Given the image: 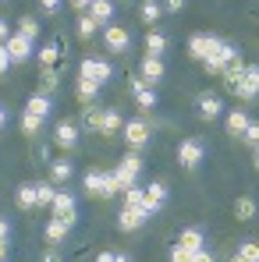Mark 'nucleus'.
Returning <instances> with one entry per match:
<instances>
[{"label":"nucleus","mask_w":259,"mask_h":262,"mask_svg":"<svg viewBox=\"0 0 259 262\" xmlns=\"http://www.w3.org/2000/svg\"><path fill=\"white\" fill-rule=\"evenodd\" d=\"M234 60H242L238 46H234V43H227V39H220V43H216L213 50H210V57H206L203 64H206V68H210L213 75H220V71H224L227 64H234Z\"/></svg>","instance_id":"obj_1"},{"label":"nucleus","mask_w":259,"mask_h":262,"mask_svg":"<svg viewBox=\"0 0 259 262\" xmlns=\"http://www.w3.org/2000/svg\"><path fill=\"white\" fill-rule=\"evenodd\" d=\"M177 160H181L185 170H195V167L206 160V142H203V138H185V142L177 145Z\"/></svg>","instance_id":"obj_2"},{"label":"nucleus","mask_w":259,"mask_h":262,"mask_svg":"<svg viewBox=\"0 0 259 262\" xmlns=\"http://www.w3.org/2000/svg\"><path fill=\"white\" fill-rule=\"evenodd\" d=\"M78 71H82V78H92L96 85H107V82L114 78V68H110V60H103V57H86Z\"/></svg>","instance_id":"obj_3"},{"label":"nucleus","mask_w":259,"mask_h":262,"mask_svg":"<svg viewBox=\"0 0 259 262\" xmlns=\"http://www.w3.org/2000/svg\"><path fill=\"white\" fill-rule=\"evenodd\" d=\"M103 46H107L110 53H128L131 50V32L125 25H107V29H103Z\"/></svg>","instance_id":"obj_4"},{"label":"nucleus","mask_w":259,"mask_h":262,"mask_svg":"<svg viewBox=\"0 0 259 262\" xmlns=\"http://www.w3.org/2000/svg\"><path fill=\"white\" fill-rule=\"evenodd\" d=\"M121 131H125V142H128L135 152H138L142 145H149V138H153L149 124H146V121H138V117H135V121H125V128H121Z\"/></svg>","instance_id":"obj_5"},{"label":"nucleus","mask_w":259,"mask_h":262,"mask_svg":"<svg viewBox=\"0 0 259 262\" xmlns=\"http://www.w3.org/2000/svg\"><path fill=\"white\" fill-rule=\"evenodd\" d=\"M114 174H117V181H121V188H131V184L138 181V174H142V156H138V152H128Z\"/></svg>","instance_id":"obj_6"},{"label":"nucleus","mask_w":259,"mask_h":262,"mask_svg":"<svg viewBox=\"0 0 259 262\" xmlns=\"http://www.w3.org/2000/svg\"><path fill=\"white\" fill-rule=\"evenodd\" d=\"M4 46H7V53H11L14 64H25V60H32V53H36V43L25 39V36H18V32H11V39Z\"/></svg>","instance_id":"obj_7"},{"label":"nucleus","mask_w":259,"mask_h":262,"mask_svg":"<svg viewBox=\"0 0 259 262\" xmlns=\"http://www.w3.org/2000/svg\"><path fill=\"white\" fill-rule=\"evenodd\" d=\"M142 195H146V199H142V206H146L153 216H156V213L167 206V184H160V181L146 184V188H142Z\"/></svg>","instance_id":"obj_8"},{"label":"nucleus","mask_w":259,"mask_h":262,"mask_svg":"<svg viewBox=\"0 0 259 262\" xmlns=\"http://www.w3.org/2000/svg\"><path fill=\"white\" fill-rule=\"evenodd\" d=\"M164 75H167V71H164V60H160V57H146V60H142V68H138V78H142L149 89L160 85V82H164Z\"/></svg>","instance_id":"obj_9"},{"label":"nucleus","mask_w":259,"mask_h":262,"mask_svg":"<svg viewBox=\"0 0 259 262\" xmlns=\"http://www.w3.org/2000/svg\"><path fill=\"white\" fill-rule=\"evenodd\" d=\"M50 209H53V216H61L64 223L75 227V195L71 191H57L53 202H50Z\"/></svg>","instance_id":"obj_10"},{"label":"nucleus","mask_w":259,"mask_h":262,"mask_svg":"<svg viewBox=\"0 0 259 262\" xmlns=\"http://www.w3.org/2000/svg\"><path fill=\"white\" fill-rule=\"evenodd\" d=\"M177 248L188 252V255L199 252V248H206V230H203V227H185L181 237H177Z\"/></svg>","instance_id":"obj_11"},{"label":"nucleus","mask_w":259,"mask_h":262,"mask_svg":"<svg viewBox=\"0 0 259 262\" xmlns=\"http://www.w3.org/2000/svg\"><path fill=\"white\" fill-rule=\"evenodd\" d=\"M149 216H153V213H149L146 206H138V209L125 206V209H121V216H117V223H121V230L128 234V230H138V227H142V223H146Z\"/></svg>","instance_id":"obj_12"},{"label":"nucleus","mask_w":259,"mask_h":262,"mask_svg":"<svg viewBox=\"0 0 259 262\" xmlns=\"http://www.w3.org/2000/svg\"><path fill=\"white\" fill-rule=\"evenodd\" d=\"M220 43L216 36H206V32H195L192 39H188V57H195V60H206L210 57V50Z\"/></svg>","instance_id":"obj_13"},{"label":"nucleus","mask_w":259,"mask_h":262,"mask_svg":"<svg viewBox=\"0 0 259 262\" xmlns=\"http://www.w3.org/2000/svg\"><path fill=\"white\" fill-rule=\"evenodd\" d=\"M256 89H259V71L256 68H242V78L234 82V92L242 99H256Z\"/></svg>","instance_id":"obj_14"},{"label":"nucleus","mask_w":259,"mask_h":262,"mask_svg":"<svg viewBox=\"0 0 259 262\" xmlns=\"http://www.w3.org/2000/svg\"><path fill=\"white\" fill-rule=\"evenodd\" d=\"M89 18L96 21V25H114V0H92L89 4Z\"/></svg>","instance_id":"obj_15"},{"label":"nucleus","mask_w":259,"mask_h":262,"mask_svg":"<svg viewBox=\"0 0 259 262\" xmlns=\"http://www.w3.org/2000/svg\"><path fill=\"white\" fill-rule=\"evenodd\" d=\"M220 114H224V99L213 96V92H203V96H199V117H203V121H213Z\"/></svg>","instance_id":"obj_16"},{"label":"nucleus","mask_w":259,"mask_h":262,"mask_svg":"<svg viewBox=\"0 0 259 262\" xmlns=\"http://www.w3.org/2000/svg\"><path fill=\"white\" fill-rule=\"evenodd\" d=\"M53 138H57V145H61V149H75V145H78V124L61 121V124L53 128Z\"/></svg>","instance_id":"obj_17"},{"label":"nucleus","mask_w":259,"mask_h":262,"mask_svg":"<svg viewBox=\"0 0 259 262\" xmlns=\"http://www.w3.org/2000/svg\"><path fill=\"white\" fill-rule=\"evenodd\" d=\"M125 128V117H121V114H117V110H103V114H99V135H117V131Z\"/></svg>","instance_id":"obj_18"},{"label":"nucleus","mask_w":259,"mask_h":262,"mask_svg":"<svg viewBox=\"0 0 259 262\" xmlns=\"http://www.w3.org/2000/svg\"><path fill=\"white\" fill-rule=\"evenodd\" d=\"M71 177H75V163L71 160H53L50 163V181L53 184H68Z\"/></svg>","instance_id":"obj_19"},{"label":"nucleus","mask_w":259,"mask_h":262,"mask_svg":"<svg viewBox=\"0 0 259 262\" xmlns=\"http://www.w3.org/2000/svg\"><path fill=\"white\" fill-rule=\"evenodd\" d=\"M50 110H53L50 96H32V99L25 103V114H32V117H39V121H46V117H50Z\"/></svg>","instance_id":"obj_20"},{"label":"nucleus","mask_w":259,"mask_h":262,"mask_svg":"<svg viewBox=\"0 0 259 262\" xmlns=\"http://www.w3.org/2000/svg\"><path fill=\"white\" fill-rule=\"evenodd\" d=\"M117 191H125V188H121V181H117L114 170L110 174H99V199H114Z\"/></svg>","instance_id":"obj_21"},{"label":"nucleus","mask_w":259,"mask_h":262,"mask_svg":"<svg viewBox=\"0 0 259 262\" xmlns=\"http://www.w3.org/2000/svg\"><path fill=\"white\" fill-rule=\"evenodd\" d=\"M68 230H71V223H64L61 216H53L50 223H46V241H53V245H57V241H64V237H68Z\"/></svg>","instance_id":"obj_22"},{"label":"nucleus","mask_w":259,"mask_h":262,"mask_svg":"<svg viewBox=\"0 0 259 262\" xmlns=\"http://www.w3.org/2000/svg\"><path fill=\"white\" fill-rule=\"evenodd\" d=\"M245 128H249V114H245V110H227V131L238 138Z\"/></svg>","instance_id":"obj_23"},{"label":"nucleus","mask_w":259,"mask_h":262,"mask_svg":"<svg viewBox=\"0 0 259 262\" xmlns=\"http://www.w3.org/2000/svg\"><path fill=\"white\" fill-rule=\"evenodd\" d=\"M164 50H167V36L164 32H149L146 36V57H164Z\"/></svg>","instance_id":"obj_24"},{"label":"nucleus","mask_w":259,"mask_h":262,"mask_svg":"<svg viewBox=\"0 0 259 262\" xmlns=\"http://www.w3.org/2000/svg\"><path fill=\"white\" fill-rule=\"evenodd\" d=\"M18 206H22V209H36V184H32V181L18 184Z\"/></svg>","instance_id":"obj_25"},{"label":"nucleus","mask_w":259,"mask_h":262,"mask_svg":"<svg viewBox=\"0 0 259 262\" xmlns=\"http://www.w3.org/2000/svg\"><path fill=\"white\" fill-rule=\"evenodd\" d=\"M138 18L142 21H156V18H164V7H160V0H142V7H138Z\"/></svg>","instance_id":"obj_26"},{"label":"nucleus","mask_w":259,"mask_h":262,"mask_svg":"<svg viewBox=\"0 0 259 262\" xmlns=\"http://www.w3.org/2000/svg\"><path fill=\"white\" fill-rule=\"evenodd\" d=\"M18 36L39 43V21H36V18H18Z\"/></svg>","instance_id":"obj_27"},{"label":"nucleus","mask_w":259,"mask_h":262,"mask_svg":"<svg viewBox=\"0 0 259 262\" xmlns=\"http://www.w3.org/2000/svg\"><path fill=\"white\" fill-rule=\"evenodd\" d=\"M99 89H103V85H96L92 78H82V75H78V99H86V103H92V99L99 96Z\"/></svg>","instance_id":"obj_28"},{"label":"nucleus","mask_w":259,"mask_h":262,"mask_svg":"<svg viewBox=\"0 0 259 262\" xmlns=\"http://www.w3.org/2000/svg\"><path fill=\"white\" fill-rule=\"evenodd\" d=\"M53 195H57L53 181H39V184H36V206H50V202H53Z\"/></svg>","instance_id":"obj_29"},{"label":"nucleus","mask_w":259,"mask_h":262,"mask_svg":"<svg viewBox=\"0 0 259 262\" xmlns=\"http://www.w3.org/2000/svg\"><path fill=\"white\" fill-rule=\"evenodd\" d=\"M135 103H138V106H142V110H153V106H156V103H160V96H156V89H138V92H135Z\"/></svg>","instance_id":"obj_30"},{"label":"nucleus","mask_w":259,"mask_h":262,"mask_svg":"<svg viewBox=\"0 0 259 262\" xmlns=\"http://www.w3.org/2000/svg\"><path fill=\"white\" fill-rule=\"evenodd\" d=\"M231 262H259V248H256V241H242V252L234 255Z\"/></svg>","instance_id":"obj_31"},{"label":"nucleus","mask_w":259,"mask_h":262,"mask_svg":"<svg viewBox=\"0 0 259 262\" xmlns=\"http://www.w3.org/2000/svg\"><path fill=\"white\" fill-rule=\"evenodd\" d=\"M234 213H238V220H252L256 216V202L252 199H238L234 202Z\"/></svg>","instance_id":"obj_32"},{"label":"nucleus","mask_w":259,"mask_h":262,"mask_svg":"<svg viewBox=\"0 0 259 262\" xmlns=\"http://www.w3.org/2000/svg\"><path fill=\"white\" fill-rule=\"evenodd\" d=\"M142 199H146V195H142V188H138V184H131V188H125V206H131V209H138V206H142Z\"/></svg>","instance_id":"obj_33"},{"label":"nucleus","mask_w":259,"mask_h":262,"mask_svg":"<svg viewBox=\"0 0 259 262\" xmlns=\"http://www.w3.org/2000/svg\"><path fill=\"white\" fill-rule=\"evenodd\" d=\"M82 188H86L89 195H99V170H86V177H82Z\"/></svg>","instance_id":"obj_34"},{"label":"nucleus","mask_w":259,"mask_h":262,"mask_svg":"<svg viewBox=\"0 0 259 262\" xmlns=\"http://www.w3.org/2000/svg\"><path fill=\"white\" fill-rule=\"evenodd\" d=\"M39 128H43V121H39V117H32V114H22V131H25V135H36Z\"/></svg>","instance_id":"obj_35"},{"label":"nucleus","mask_w":259,"mask_h":262,"mask_svg":"<svg viewBox=\"0 0 259 262\" xmlns=\"http://www.w3.org/2000/svg\"><path fill=\"white\" fill-rule=\"evenodd\" d=\"M96 29H99V25H96L92 18H78V36H82V39H92Z\"/></svg>","instance_id":"obj_36"},{"label":"nucleus","mask_w":259,"mask_h":262,"mask_svg":"<svg viewBox=\"0 0 259 262\" xmlns=\"http://www.w3.org/2000/svg\"><path fill=\"white\" fill-rule=\"evenodd\" d=\"M99 106H86V128H99Z\"/></svg>","instance_id":"obj_37"},{"label":"nucleus","mask_w":259,"mask_h":262,"mask_svg":"<svg viewBox=\"0 0 259 262\" xmlns=\"http://www.w3.org/2000/svg\"><path fill=\"white\" fill-rule=\"evenodd\" d=\"M242 138H245L249 145H256V142H259V124H256V121H249V128L242 131Z\"/></svg>","instance_id":"obj_38"},{"label":"nucleus","mask_w":259,"mask_h":262,"mask_svg":"<svg viewBox=\"0 0 259 262\" xmlns=\"http://www.w3.org/2000/svg\"><path fill=\"white\" fill-rule=\"evenodd\" d=\"M11 64H14V60H11L7 46H0V75H7V71H11Z\"/></svg>","instance_id":"obj_39"},{"label":"nucleus","mask_w":259,"mask_h":262,"mask_svg":"<svg viewBox=\"0 0 259 262\" xmlns=\"http://www.w3.org/2000/svg\"><path fill=\"white\" fill-rule=\"evenodd\" d=\"M188 262H213V252H210V248H199V252L188 255Z\"/></svg>","instance_id":"obj_40"},{"label":"nucleus","mask_w":259,"mask_h":262,"mask_svg":"<svg viewBox=\"0 0 259 262\" xmlns=\"http://www.w3.org/2000/svg\"><path fill=\"white\" fill-rule=\"evenodd\" d=\"M0 241L11 245V220H7V216H0Z\"/></svg>","instance_id":"obj_41"},{"label":"nucleus","mask_w":259,"mask_h":262,"mask_svg":"<svg viewBox=\"0 0 259 262\" xmlns=\"http://www.w3.org/2000/svg\"><path fill=\"white\" fill-rule=\"evenodd\" d=\"M160 7H164V11H171V14H177V11H185V0H164Z\"/></svg>","instance_id":"obj_42"},{"label":"nucleus","mask_w":259,"mask_h":262,"mask_svg":"<svg viewBox=\"0 0 259 262\" xmlns=\"http://www.w3.org/2000/svg\"><path fill=\"white\" fill-rule=\"evenodd\" d=\"M39 57H43V64H53V60H57V46H43Z\"/></svg>","instance_id":"obj_43"},{"label":"nucleus","mask_w":259,"mask_h":262,"mask_svg":"<svg viewBox=\"0 0 259 262\" xmlns=\"http://www.w3.org/2000/svg\"><path fill=\"white\" fill-rule=\"evenodd\" d=\"M7 39H11V25H7V21H4V18H0V46L7 43Z\"/></svg>","instance_id":"obj_44"},{"label":"nucleus","mask_w":259,"mask_h":262,"mask_svg":"<svg viewBox=\"0 0 259 262\" xmlns=\"http://www.w3.org/2000/svg\"><path fill=\"white\" fill-rule=\"evenodd\" d=\"M171 262H188V252H181V248L174 245L171 248Z\"/></svg>","instance_id":"obj_45"},{"label":"nucleus","mask_w":259,"mask_h":262,"mask_svg":"<svg viewBox=\"0 0 259 262\" xmlns=\"http://www.w3.org/2000/svg\"><path fill=\"white\" fill-rule=\"evenodd\" d=\"M7 124H11V114H7V106H4V103H0V131L7 128Z\"/></svg>","instance_id":"obj_46"},{"label":"nucleus","mask_w":259,"mask_h":262,"mask_svg":"<svg viewBox=\"0 0 259 262\" xmlns=\"http://www.w3.org/2000/svg\"><path fill=\"white\" fill-rule=\"evenodd\" d=\"M39 4H43V11H50V14L61 11V0H39Z\"/></svg>","instance_id":"obj_47"},{"label":"nucleus","mask_w":259,"mask_h":262,"mask_svg":"<svg viewBox=\"0 0 259 262\" xmlns=\"http://www.w3.org/2000/svg\"><path fill=\"white\" fill-rule=\"evenodd\" d=\"M43 262H61V252H53V248H50V252L43 255Z\"/></svg>","instance_id":"obj_48"},{"label":"nucleus","mask_w":259,"mask_h":262,"mask_svg":"<svg viewBox=\"0 0 259 262\" xmlns=\"http://www.w3.org/2000/svg\"><path fill=\"white\" fill-rule=\"evenodd\" d=\"M114 259H117L114 252H103V255H99V259H96V262H114Z\"/></svg>","instance_id":"obj_49"},{"label":"nucleus","mask_w":259,"mask_h":262,"mask_svg":"<svg viewBox=\"0 0 259 262\" xmlns=\"http://www.w3.org/2000/svg\"><path fill=\"white\" fill-rule=\"evenodd\" d=\"M0 262H7V241H0Z\"/></svg>","instance_id":"obj_50"},{"label":"nucleus","mask_w":259,"mask_h":262,"mask_svg":"<svg viewBox=\"0 0 259 262\" xmlns=\"http://www.w3.org/2000/svg\"><path fill=\"white\" fill-rule=\"evenodd\" d=\"M92 0H71V7H89Z\"/></svg>","instance_id":"obj_51"}]
</instances>
